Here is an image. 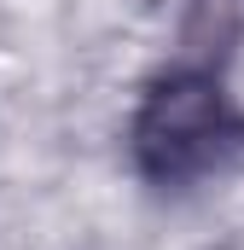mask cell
Masks as SVG:
<instances>
[{
    "mask_svg": "<svg viewBox=\"0 0 244 250\" xmlns=\"http://www.w3.org/2000/svg\"><path fill=\"white\" fill-rule=\"evenodd\" d=\"M233 105L209 76H175L163 82L134 128V146L145 151V163L157 175H198L215 169L227 140H233Z\"/></svg>",
    "mask_w": 244,
    "mask_h": 250,
    "instance_id": "1",
    "label": "cell"
}]
</instances>
